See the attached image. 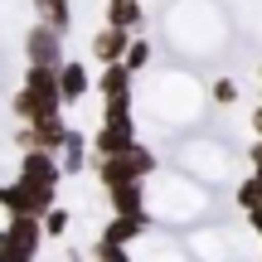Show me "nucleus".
<instances>
[{"label": "nucleus", "instance_id": "obj_3", "mask_svg": "<svg viewBox=\"0 0 262 262\" xmlns=\"http://www.w3.org/2000/svg\"><path fill=\"white\" fill-rule=\"evenodd\" d=\"M29 63L58 68V29H49V25H34V29H29Z\"/></svg>", "mask_w": 262, "mask_h": 262}, {"label": "nucleus", "instance_id": "obj_10", "mask_svg": "<svg viewBox=\"0 0 262 262\" xmlns=\"http://www.w3.org/2000/svg\"><path fill=\"white\" fill-rule=\"evenodd\" d=\"M29 257H34V253H25L15 238H5V233H0V262H29Z\"/></svg>", "mask_w": 262, "mask_h": 262}, {"label": "nucleus", "instance_id": "obj_14", "mask_svg": "<svg viewBox=\"0 0 262 262\" xmlns=\"http://www.w3.org/2000/svg\"><path fill=\"white\" fill-rule=\"evenodd\" d=\"M214 102H224V107H228V102H238V88L228 83V78H224V83H214Z\"/></svg>", "mask_w": 262, "mask_h": 262}, {"label": "nucleus", "instance_id": "obj_8", "mask_svg": "<svg viewBox=\"0 0 262 262\" xmlns=\"http://www.w3.org/2000/svg\"><path fill=\"white\" fill-rule=\"evenodd\" d=\"M107 25L112 29H136L141 25V5L136 0H112V5H107Z\"/></svg>", "mask_w": 262, "mask_h": 262}, {"label": "nucleus", "instance_id": "obj_2", "mask_svg": "<svg viewBox=\"0 0 262 262\" xmlns=\"http://www.w3.org/2000/svg\"><path fill=\"white\" fill-rule=\"evenodd\" d=\"M136 141V126H131V112H122V117H107V126L97 131V156H122V150Z\"/></svg>", "mask_w": 262, "mask_h": 262}, {"label": "nucleus", "instance_id": "obj_7", "mask_svg": "<svg viewBox=\"0 0 262 262\" xmlns=\"http://www.w3.org/2000/svg\"><path fill=\"white\" fill-rule=\"evenodd\" d=\"M107 194H112L117 214H141V180H126V185H112Z\"/></svg>", "mask_w": 262, "mask_h": 262}, {"label": "nucleus", "instance_id": "obj_1", "mask_svg": "<svg viewBox=\"0 0 262 262\" xmlns=\"http://www.w3.org/2000/svg\"><path fill=\"white\" fill-rule=\"evenodd\" d=\"M15 112L25 122H39V117H54L58 112V73L44 63H29V78H25V93L15 97Z\"/></svg>", "mask_w": 262, "mask_h": 262}, {"label": "nucleus", "instance_id": "obj_12", "mask_svg": "<svg viewBox=\"0 0 262 262\" xmlns=\"http://www.w3.org/2000/svg\"><path fill=\"white\" fill-rule=\"evenodd\" d=\"M93 257H97V262H131L122 248H112V243H97V253H93Z\"/></svg>", "mask_w": 262, "mask_h": 262}, {"label": "nucleus", "instance_id": "obj_11", "mask_svg": "<svg viewBox=\"0 0 262 262\" xmlns=\"http://www.w3.org/2000/svg\"><path fill=\"white\" fill-rule=\"evenodd\" d=\"M146 58H150L146 44H131V54H122V63H126V68H146Z\"/></svg>", "mask_w": 262, "mask_h": 262}, {"label": "nucleus", "instance_id": "obj_9", "mask_svg": "<svg viewBox=\"0 0 262 262\" xmlns=\"http://www.w3.org/2000/svg\"><path fill=\"white\" fill-rule=\"evenodd\" d=\"M238 204H248V209H262V170L253 180H243V189H238Z\"/></svg>", "mask_w": 262, "mask_h": 262}, {"label": "nucleus", "instance_id": "obj_5", "mask_svg": "<svg viewBox=\"0 0 262 262\" xmlns=\"http://www.w3.org/2000/svg\"><path fill=\"white\" fill-rule=\"evenodd\" d=\"M93 54L102 58V63H122V54H126V29H112V25H107L102 34L93 39Z\"/></svg>", "mask_w": 262, "mask_h": 262}, {"label": "nucleus", "instance_id": "obj_4", "mask_svg": "<svg viewBox=\"0 0 262 262\" xmlns=\"http://www.w3.org/2000/svg\"><path fill=\"white\" fill-rule=\"evenodd\" d=\"M83 93H88V68L63 63V73H58V102H83Z\"/></svg>", "mask_w": 262, "mask_h": 262}, {"label": "nucleus", "instance_id": "obj_15", "mask_svg": "<svg viewBox=\"0 0 262 262\" xmlns=\"http://www.w3.org/2000/svg\"><path fill=\"white\" fill-rule=\"evenodd\" d=\"M248 219H253V228H257V233H262V209H253V214H248Z\"/></svg>", "mask_w": 262, "mask_h": 262}, {"label": "nucleus", "instance_id": "obj_13", "mask_svg": "<svg viewBox=\"0 0 262 262\" xmlns=\"http://www.w3.org/2000/svg\"><path fill=\"white\" fill-rule=\"evenodd\" d=\"M39 219H44L49 233H63V228H68V214H63V209H54V214H39Z\"/></svg>", "mask_w": 262, "mask_h": 262}, {"label": "nucleus", "instance_id": "obj_6", "mask_svg": "<svg viewBox=\"0 0 262 262\" xmlns=\"http://www.w3.org/2000/svg\"><path fill=\"white\" fill-rule=\"evenodd\" d=\"M141 224H146V214H117L112 224H107V238H102V243H112V248L131 243V238L141 233Z\"/></svg>", "mask_w": 262, "mask_h": 262}]
</instances>
